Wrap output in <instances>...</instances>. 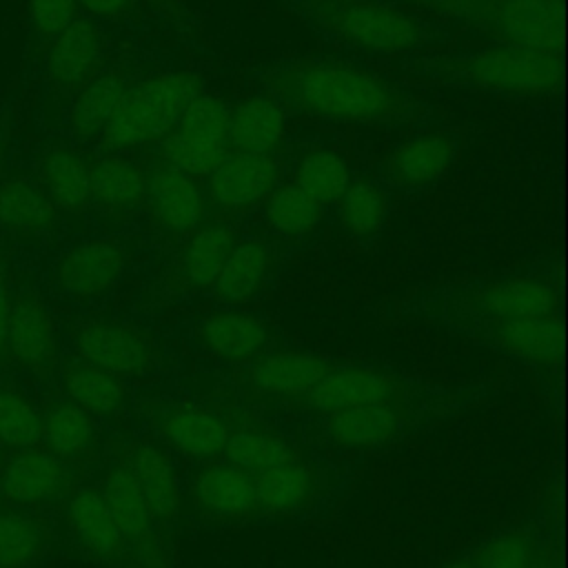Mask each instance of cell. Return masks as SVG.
Returning a JSON list of instances; mask_svg holds the SVG:
<instances>
[{
	"label": "cell",
	"instance_id": "6da1fadb",
	"mask_svg": "<svg viewBox=\"0 0 568 568\" xmlns=\"http://www.w3.org/2000/svg\"><path fill=\"white\" fill-rule=\"evenodd\" d=\"M264 80L280 104L322 120L390 122L413 109L397 87L344 62L295 60L268 71Z\"/></svg>",
	"mask_w": 568,
	"mask_h": 568
},
{
	"label": "cell",
	"instance_id": "7a4b0ae2",
	"mask_svg": "<svg viewBox=\"0 0 568 568\" xmlns=\"http://www.w3.org/2000/svg\"><path fill=\"white\" fill-rule=\"evenodd\" d=\"M448 20L468 24L497 44L561 51V0H415Z\"/></svg>",
	"mask_w": 568,
	"mask_h": 568
},
{
	"label": "cell",
	"instance_id": "3957f363",
	"mask_svg": "<svg viewBox=\"0 0 568 568\" xmlns=\"http://www.w3.org/2000/svg\"><path fill=\"white\" fill-rule=\"evenodd\" d=\"M197 93L200 80L186 71L155 73L126 87L113 118L100 135L102 146L122 153L160 142Z\"/></svg>",
	"mask_w": 568,
	"mask_h": 568
},
{
	"label": "cell",
	"instance_id": "277c9868",
	"mask_svg": "<svg viewBox=\"0 0 568 568\" xmlns=\"http://www.w3.org/2000/svg\"><path fill=\"white\" fill-rule=\"evenodd\" d=\"M313 20L337 40L377 55L417 49L424 31L406 11L377 0H311Z\"/></svg>",
	"mask_w": 568,
	"mask_h": 568
},
{
	"label": "cell",
	"instance_id": "5b68a950",
	"mask_svg": "<svg viewBox=\"0 0 568 568\" xmlns=\"http://www.w3.org/2000/svg\"><path fill=\"white\" fill-rule=\"evenodd\" d=\"M446 75L504 95H548L561 80V55L526 47L495 44L459 55L446 64Z\"/></svg>",
	"mask_w": 568,
	"mask_h": 568
},
{
	"label": "cell",
	"instance_id": "8992f818",
	"mask_svg": "<svg viewBox=\"0 0 568 568\" xmlns=\"http://www.w3.org/2000/svg\"><path fill=\"white\" fill-rule=\"evenodd\" d=\"M229 151V106L220 98L202 91L160 140L162 162L193 178H206Z\"/></svg>",
	"mask_w": 568,
	"mask_h": 568
},
{
	"label": "cell",
	"instance_id": "52a82bcc",
	"mask_svg": "<svg viewBox=\"0 0 568 568\" xmlns=\"http://www.w3.org/2000/svg\"><path fill=\"white\" fill-rule=\"evenodd\" d=\"M73 357L118 377L144 375L155 366V342L146 331L118 317L89 315L69 328Z\"/></svg>",
	"mask_w": 568,
	"mask_h": 568
},
{
	"label": "cell",
	"instance_id": "ba28073f",
	"mask_svg": "<svg viewBox=\"0 0 568 568\" xmlns=\"http://www.w3.org/2000/svg\"><path fill=\"white\" fill-rule=\"evenodd\" d=\"M129 266L126 246L106 235L82 237L58 253L49 268V286L69 300L93 302L109 295Z\"/></svg>",
	"mask_w": 568,
	"mask_h": 568
},
{
	"label": "cell",
	"instance_id": "9c48e42d",
	"mask_svg": "<svg viewBox=\"0 0 568 568\" xmlns=\"http://www.w3.org/2000/svg\"><path fill=\"white\" fill-rule=\"evenodd\" d=\"M4 353L24 375L38 382L58 377L62 364L60 331L42 293L33 288L13 293Z\"/></svg>",
	"mask_w": 568,
	"mask_h": 568
},
{
	"label": "cell",
	"instance_id": "30bf717a",
	"mask_svg": "<svg viewBox=\"0 0 568 568\" xmlns=\"http://www.w3.org/2000/svg\"><path fill=\"white\" fill-rule=\"evenodd\" d=\"M71 466L47 448L18 450L0 470V497L18 508L49 506L71 493Z\"/></svg>",
	"mask_w": 568,
	"mask_h": 568
},
{
	"label": "cell",
	"instance_id": "8fae6325",
	"mask_svg": "<svg viewBox=\"0 0 568 568\" xmlns=\"http://www.w3.org/2000/svg\"><path fill=\"white\" fill-rule=\"evenodd\" d=\"M280 173L273 153L229 151L206 175V200L229 213L251 209L280 184Z\"/></svg>",
	"mask_w": 568,
	"mask_h": 568
},
{
	"label": "cell",
	"instance_id": "7c38bea8",
	"mask_svg": "<svg viewBox=\"0 0 568 568\" xmlns=\"http://www.w3.org/2000/svg\"><path fill=\"white\" fill-rule=\"evenodd\" d=\"M402 382L388 371L373 366H331L322 379L302 397L320 413H335L368 404H399Z\"/></svg>",
	"mask_w": 568,
	"mask_h": 568
},
{
	"label": "cell",
	"instance_id": "4fadbf2b",
	"mask_svg": "<svg viewBox=\"0 0 568 568\" xmlns=\"http://www.w3.org/2000/svg\"><path fill=\"white\" fill-rule=\"evenodd\" d=\"M466 306L484 322L557 313V288L541 275H508L466 293Z\"/></svg>",
	"mask_w": 568,
	"mask_h": 568
},
{
	"label": "cell",
	"instance_id": "5bb4252c",
	"mask_svg": "<svg viewBox=\"0 0 568 568\" xmlns=\"http://www.w3.org/2000/svg\"><path fill=\"white\" fill-rule=\"evenodd\" d=\"M193 508L215 521H244L260 515L255 475L231 462L206 464L189 486Z\"/></svg>",
	"mask_w": 568,
	"mask_h": 568
},
{
	"label": "cell",
	"instance_id": "9a60e30c",
	"mask_svg": "<svg viewBox=\"0 0 568 568\" xmlns=\"http://www.w3.org/2000/svg\"><path fill=\"white\" fill-rule=\"evenodd\" d=\"M153 220L173 235H189L206 215V193L193 175L160 162L146 173V200Z\"/></svg>",
	"mask_w": 568,
	"mask_h": 568
},
{
	"label": "cell",
	"instance_id": "2e32d148",
	"mask_svg": "<svg viewBox=\"0 0 568 568\" xmlns=\"http://www.w3.org/2000/svg\"><path fill=\"white\" fill-rule=\"evenodd\" d=\"M60 213L36 180L13 171L0 178V229L16 242L40 244L55 235Z\"/></svg>",
	"mask_w": 568,
	"mask_h": 568
},
{
	"label": "cell",
	"instance_id": "e0dca14e",
	"mask_svg": "<svg viewBox=\"0 0 568 568\" xmlns=\"http://www.w3.org/2000/svg\"><path fill=\"white\" fill-rule=\"evenodd\" d=\"M328 368L331 364L315 353L280 348L253 359L244 382L262 399H302Z\"/></svg>",
	"mask_w": 568,
	"mask_h": 568
},
{
	"label": "cell",
	"instance_id": "ac0fdd59",
	"mask_svg": "<svg viewBox=\"0 0 568 568\" xmlns=\"http://www.w3.org/2000/svg\"><path fill=\"white\" fill-rule=\"evenodd\" d=\"M49 42L44 71L55 89L75 91L98 75L104 55V38L93 18H75Z\"/></svg>",
	"mask_w": 568,
	"mask_h": 568
},
{
	"label": "cell",
	"instance_id": "d6986e66",
	"mask_svg": "<svg viewBox=\"0 0 568 568\" xmlns=\"http://www.w3.org/2000/svg\"><path fill=\"white\" fill-rule=\"evenodd\" d=\"M195 342L220 362L248 364L268 351L271 328L253 313L224 308L195 326Z\"/></svg>",
	"mask_w": 568,
	"mask_h": 568
},
{
	"label": "cell",
	"instance_id": "ffe728a7",
	"mask_svg": "<svg viewBox=\"0 0 568 568\" xmlns=\"http://www.w3.org/2000/svg\"><path fill=\"white\" fill-rule=\"evenodd\" d=\"M33 180L60 215L82 217L91 209V160L80 149L49 146L38 160Z\"/></svg>",
	"mask_w": 568,
	"mask_h": 568
},
{
	"label": "cell",
	"instance_id": "44dd1931",
	"mask_svg": "<svg viewBox=\"0 0 568 568\" xmlns=\"http://www.w3.org/2000/svg\"><path fill=\"white\" fill-rule=\"evenodd\" d=\"M155 428L173 450L195 462H211L222 455L231 435L222 415L193 404L169 406L158 415Z\"/></svg>",
	"mask_w": 568,
	"mask_h": 568
},
{
	"label": "cell",
	"instance_id": "7402d4cb",
	"mask_svg": "<svg viewBox=\"0 0 568 568\" xmlns=\"http://www.w3.org/2000/svg\"><path fill=\"white\" fill-rule=\"evenodd\" d=\"M64 521L78 546L93 559L111 564L126 559V539L98 488H78L69 493Z\"/></svg>",
	"mask_w": 568,
	"mask_h": 568
},
{
	"label": "cell",
	"instance_id": "603a6c76",
	"mask_svg": "<svg viewBox=\"0 0 568 568\" xmlns=\"http://www.w3.org/2000/svg\"><path fill=\"white\" fill-rule=\"evenodd\" d=\"M146 200V173L144 169L109 151L106 155L91 160V206L106 220L131 217Z\"/></svg>",
	"mask_w": 568,
	"mask_h": 568
},
{
	"label": "cell",
	"instance_id": "cb8c5ba5",
	"mask_svg": "<svg viewBox=\"0 0 568 568\" xmlns=\"http://www.w3.org/2000/svg\"><path fill=\"white\" fill-rule=\"evenodd\" d=\"M457 142L450 133L426 131L404 140L386 160V173L402 189H424L442 180L453 166Z\"/></svg>",
	"mask_w": 568,
	"mask_h": 568
},
{
	"label": "cell",
	"instance_id": "d4e9b609",
	"mask_svg": "<svg viewBox=\"0 0 568 568\" xmlns=\"http://www.w3.org/2000/svg\"><path fill=\"white\" fill-rule=\"evenodd\" d=\"M135 477L155 524L171 526L182 506L180 481L171 457L153 442H133L122 462Z\"/></svg>",
	"mask_w": 568,
	"mask_h": 568
},
{
	"label": "cell",
	"instance_id": "484cf974",
	"mask_svg": "<svg viewBox=\"0 0 568 568\" xmlns=\"http://www.w3.org/2000/svg\"><path fill=\"white\" fill-rule=\"evenodd\" d=\"M488 342L532 366H552L561 351V322L557 313L484 322Z\"/></svg>",
	"mask_w": 568,
	"mask_h": 568
},
{
	"label": "cell",
	"instance_id": "4316f807",
	"mask_svg": "<svg viewBox=\"0 0 568 568\" xmlns=\"http://www.w3.org/2000/svg\"><path fill=\"white\" fill-rule=\"evenodd\" d=\"M406 413L399 404H368L324 415L326 439L344 450H371L395 439Z\"/></svg>",
	"mask_w": 568,
	"mask_h": 568
},
{
	"label": "cell",
	"instance_id": "83f0119b",
	"mask_svg": "<svg viewBox=\"0 0 568 568\" xmlns=\"http://www.w3.org/2000/svg\"><path fill=\"white\" fill-rule=\"evenodd\" d=\"M275 248L264 240H242L229 251L215 282V297L226 306H240L257 297L275 271Z\"/></svg>",
	"mask_w": 568,
	"mask_h": 568
},
{
	"label": "cell",
	"instance_id": "f1b7e54d",
	"mask_svg": "<svg viewBox=\"0 0 568 568\" xmlns=\"http://www.w3.org/2000/svg\"><path fill=\"white\" fill-rule=\"evenodd\" d=\"M260 515L291 517L313 506L320 497V470L302 457L255 475Z\"/></svg>",
	"mask_w": 568,
	"mask_h": 568
},
{
	"label": "cell",
	"instance_id": "f546056e",
	"mask_svg": "<svg viewBox=\"0 0 568 568\" xmlns=\"http://www.w3.org/2000/svg\"><path fill=\"white\" fill-rule=\"evenodd\" d=\"M64 399L73 402L95 419L115 417L129 402L124 379L84 359H62L58 371Z\"/></svg>",
	"mask_w": 568,
	"mask_h": 568
},
{
	"label": "cell",
	"instance_id": "4dcf8cb0",
	"mask_svg": "<svg viewBox=\"0 0 568 568\" xmlns=\"http://www.w3.org/2000/svg\"><path fill=\"white\" fill-rule=\"evenodd\" d=\"M286 135L282 104L273 95L255 93L229 109V146L242 153H275Z\"/></svg>",
	"mask_w": 568,
	"mask_h": 568
},
{
	"label": "cell",
	"instance_id": "1f68e13d",
	"mask_svg": "<svg viewBox=\"0 0 568 568\" xmlns=\"http://www.w3.org/2000/svg\"><path fill=\"white\" fill-rule=\"evenodd\" d=\"M98 424L87 410L69 399L51 402L42 410V439L44 448L67 462L69 466L89 459L98 450Z\"/></svg>",
	"mask_w": 568,
	"mask_h": 568
},
{
	"label": "cell",
	"instance_id": "d6a6232c",
	"mask_svg": "<svg viewBox=\"0 0 568 568\" xmlns=\"http://www.w3.org/2000/svg\"><path fill=\"white\" fill-rule=\"evenodd\" d=\"M124 91L126 82L113 71L98 73L84 87H80L67 115L71 135L78 142L98 140L113 118Z\"/></svg>",
	"mask_w": 568,
	"mask_h": 568
},
{
	"label": "cell",
	"instance_id": "836d02e7",
	"mask_svg": "<svg viewBox=\"0 0 568 568\" xmlns=\"http://www.w3.org/2000/svg\"><path fill=\"white\" fill-rule=\"evenodd\" d=\"M233 244L235 237L226 224H200L195 231L189 233V240L182 246L178 260L180 280L195 291L213 288V282Z\"/></svg>",
	"mask_w": 568,
	"mask_h": 568
},
{
	"label": "cell",
	"instance_id": "e575fe53",
	"mask_svg": "<svg viewBox=\"0 0 568 568\" xmlns=\"http://www.w3.org/2000/svg\"><path fill=\"white\" fill-rule=\"evenodd\" d=\"M98 490H100L111 517L115 519L120 532L124 535L126 546L155 532V521L149 510V504H146L135 477L122 462L111 466L104 473Z\"/></svg>",
	"mask_w": 568,
	"mask_h": 568
},
{
	"label": "cell",
	"instance_id": "d590c367",
	"mask_svg": "<svg viewBox=\"0 0 568 568\" xmlns=\"http://www.w3.org/2000/svg\"><path fill=\"white\" fill-rule=\"evenodd\" d=\"M51 530L31 508L0 510V568H31L49 550Z\"/></svg>",
	"mask_w": 568,
	"mask_h": 568
},
{
	"label": "cell",
	"instance_id": "8d00e7d4",
	"mask_svg": "<svg viewBox=\"0 0 568 568\" xmlns=\"http://www.w3.org/2000/svg\"><path fill=\"white\" fill-rule=\"evenodd\" d=\"M222 455L226 457V462L240 466L251 475L302 457L293 442L264 426H242L237 430H231Z\"/></svg>",
	"mask_w": 568,
	"mask_h": 568
},
{
	"label": "cell",
	"instance_id": "74e56055",
	"mask_svg": "<svg viewBox=\"0 0 568 568\" xmlns=\"http://www.w3.org/2000/svg\"><path fill=\"white\" fill-rule=\"evenodd\" d=\"M264 202V222L282 237H304L324 220V206L293 182L277 184Z\"/></svg>",
	"mask_w": 568,
	"mask_h": 568
},
{
	"label": "cell",
	"instance_id": "f35d334b",
	"mask_svg": "<svg viewBox=\"0 0 568 568\" xmlns=\"http://www.w3.org/2000/svg\"><path fill=\"white\" fill-rule=\"evenodd\" d=\"M337 215L342 229L351 237L371 240L384 226V220L388 215V195L377 182H351L337 200Z\"/></svg>",
	"mask_w": 568,
	"mask_h": 568
},
{
	"label": "cell",
	"instance_id": "ab89813d",
	"mask_svg": "<svg viewBox=\"0 0 568 568\" xmlns=\"http://www.w3.org/2000/svg\"><path fill=\"white\" fill-rule=\"evenodd\" d=\"M351 182L346 160L331 149H313L304 153L293 173V184L322 206L337 202Z\"/></svg>",
	"mask_w": 568,
	"mask_h": 568
},
{
	"label": "cell",
	"instance_id": "60d3db41",
	"mask_svg": "<svg viewBox=\"0 0 568 568\" xmlns=\"http://www.w3.org/2000/svg\"><path fill=\"white\" fill-rule=\"evenodd\" d=\"M42 439V410L31 397L9 384H0V444L13 450L38 446Z\"/></svg>",
	"mask_w": 568,
	"mask_h": 568
},
{
	"label": "cell",
	"instance_id": "b9f144b4",
	"mask_svg": "<svg viewBox=\"0 0 568 568\" xmlns=\"http://www.w3.org/2000/svg\"><path fill=\"white\" fill-rule=\"evenodd\" d=\"M537 557L535 541L526 530H508L490 539L473 561L475 568H528Z\"/></svg>",
	"mask_w": 568,
	"mask_h": 568
},
{
	"label": "cell",
	"instance_id": "7bdbcfd3",
	"mask_svg": "<svg viewBox=\"0 0 568 568\" xmlns=\"http://www.w3.org/2000/svg\"><path fill=\"white\" fill-rule=\"evenodd\" d=\"M29 22L38 38L53 40L78 18V0H27Z\"/></svg>",
	"mask_w": 568,
	"mask_h": 568
},
{
	"label": "cell",
	"instance_id": "ee69618b",
	"mask_svg": "<svg viewBox=\"0 0 568 568\" xmlns=\"http://www.w3.org/2000/svg\"><path fill=\"white\" fill-rule=\"evenodd\" d=\"M126 559L131 561L133 568H171L169 552L158 532H153L135 544H129Z\"/></svg>",
	"mask_w": 568,
	"mask_h": 568
},
{
	"label": "cell",
	"instance_id": "f6af8a7d",
	"mask_svg": "<svg viewBox=\"0 0 568 568\" xmlns=\"http://www.w3.org/2000/svg\"><path fill=\"white\" fill-rule=\"evenodd\" d=\"M78 4L93 20H115L129 9L131 0H78Z\"/></svg>",
	"mask_w": 568,
	"mask_h": 568
},
{
	"label": "cell",
	"instance_id": "bcb514c9",
	"mask_svg": "<svg viewBox=\"0 0 568 568\" xmlns=\"http://www.w3.org/2000/svg\"><path fill=\"white\" fill-rule=\"evenodd\" d=\"M11 302H13V291H11L9 282H7V277L0 271V355H4L9 317H11Z\"/></svg>",
	"mask_w": 568,
	"mask_h": 568
},
{
	"label": "cell",
	"instance_id": "7dc6e473",
	"mask_svg": "<svg viewBox=\"0 0 568 568\" xmlns=\"http://www.w3.org/2000/svg\"><path fill=\"white\" fill-rule=\"evenodd\" d=\"M444 568H475V566H473L470 559H457V561H453V564H448Z\"/></svg>",
	"mask_w": 568,
	"mask_h": 568
},
{
	"label": "cell",
	"instance_id": "c3c4849f",
	"mask_svg": "<svg viewBox=\"0 0 568 568\" xmlns=\"http://www.w3.org/2000/svg\"><path fill=\"white\" fill-rule=\"evenodd\" d=\"M528 568H550V564H548V561H544V559L537 555Z\"/></svg>",
	"mask_w": 568,
	"mask_h": 568
},
{
	"label": "cell",
	"instance_id": "681fc988",
	"mask_svg": "<svg viewBox=\"0 0 568 568\" xmlns=\"http://www.w3.org/2000/svg\"><path fill=\"white\" fill-rule=\"evenodd\" d=\"M2 164H4V146L0 144V178H2V173H4ZM0 240H2V229H0Z\"/></svg>",
	"mask_w": 568,
	"mask_h": 568
}]
</instances>
